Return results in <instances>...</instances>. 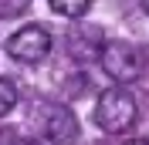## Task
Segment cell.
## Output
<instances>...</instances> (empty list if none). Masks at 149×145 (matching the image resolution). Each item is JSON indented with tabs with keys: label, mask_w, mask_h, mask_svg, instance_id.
I'll return each instance as SVG.
<instances>
[{
	"label": "cell",
	"mask_w": 149,
	"mask_h": 145,
	"mask_svg": "<svg viewBox=\"0 0 149 145\" xmlns=\"http://www.w3.org/2000/svg\"><path fill=\"white\" fill-rule=\"evenodd\" d=\"M125 145H149L146 138H132V142H125Z\"/></svg>",
	"instance_id": "30bf717a"
},
{
	"label": "cell",
	"mask_w": 149,
	"mask_h": 145,
	"mask_svg": "<svg viewBox=\"0 0 149 145\" xmlns=\"http://www.w3.org/2000/svg\"><path fill=\"white\" fill-rule=\"evenodd\" d=\"M51 7L61 14V17H71V20H81L92 7V0H47Z\"/></svg>",
	"instance_id": "8992f818"
},
{
	"label": "cell",
	"mask_w": 149,
	"mask_h": 145,
	"mask_svg": "<svg viewBox=\"0 0 149 145\" xmlns=\"http://www.w3.org/2000/svg\"><path fill=\"white\" fill-rule=\"evenodd\" d=\"M41 125H44L47 142L54 145H74V138H78V118L71 115L68 105H44Z\"/></svg>",
	"instance_id": "5b68a950"
},
{
	"label": "cell",
	"mask_w": 149,
	"mask_h": 145,
	"mask_svg": "<svg viewBox=\"0 0 149 145\" xmlns=\"http://www.w3.org/2000/svg\"><path fill=\"white\" fill-rule=\"evenodd\" d=\"M14 145H41V142H34V138H17Z\"/></svg>",
	"instance_id": "9c48e42d"
},
{
	"label": "cell",
	"mask_w": 149,
	"mask_h": 145,
	"mask_svg": "<svg viewBox=\"0 0 149 145\" xmlns=\"http://www.w3.org/2000/svg\"><path fill=\"white\" fill-rule=\"evenodd\" d=\"M95 122L109 135H122L139 122V105L125 88H109L95 101Z\"/></svg>",
	"instance_id": "6da1fadb"
},
{
	"label": "cell",
	"mask_w": 149,
	"mask_h": 145,
	"mask_svg": "<svg viewBox=\"0 0 149 145\" xmlns=\"http://www.w3.org/2000/svg\"><path fill=\"white\" fill-rule=\"evenodd\" d=\"M51 44L54 41L41 24H27V27H20L17 34L7 37V54L20 64H37L51 54Z\"/></svg>",
	"instance_id": "3957f363"
},
{
	"label": "cell",
	"mask_w": 149,
	"mask_h": 145,
	"mask_svg": "<svg viewBox=\"0 0 149 145\" xmlns=\"http://www.w3.org/2000/svg\"><path fill=\"white\" fill-rule=\"evenodd\" d=\"M68 54L74 57V61H81V64H92V61H102V51H105V34L95 24H71V30H68Z\"/></svg>",
	"instance_id": "277c9868"
},
{
	"label": "cell",
	"mask_w": 149,
	"mask_h": 145,
	"mask_svg": "<svg viewBox=\"0 0 149 145\" xmlns=\"http://www.w3.org/2000/svg\"><path fill=\"white\" fill-rule=\"evenodd\" d=\"M14 105H17V88H14L7 78H0V118L10 115V111H14Z\"/></svg>",
	"instance_id": "52a82bcc"
},
{
	"label": "cell",
	"mask_w": 149,
	"mask_h": 145,
	"mask_svg": "<svg viewBox=\"0 0 149 145\" xmlns=\"http://www.w3.org/2000/svg\"><path fill=\"white\" fill-rule=\"evenodd\" d=\"M31 7V0H0V20H14Z\"/></svg>",
	"instance_id": "ba28073f"
},
{
	"label": "cell",
	"mask_w": 149,
	"mask_h": 145,
	"mask_svg": "<svg viewBox=\"0 0 149 145\" xmlns=\"http://www.w3.org/2000/svg\"><path fill=\"white\" fill-rule=\"evenodd\" d=\"M146 10H149V0H146Z\"/></svg>",
	"instance_id": "8fae6325"
},
{
	"label": "cell",
	"mask_w": 149,
	"mask_h": 145,
	"mask_svg": "<svg viewBox=\"0 0 149 145\" xmlns=\"http://www.w3.org/2000/svg\"><path fill=\"white\" fill-rule=\"evenodd\" d=\"M102 71L109 74L115 84H129L146 71V54L139 44L129 41H109L102 51Z\"/></svg>",
	"instance_id": "7a4b0ae2"
}]
</instances>
